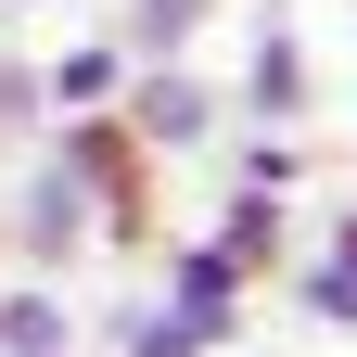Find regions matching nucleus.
Listing matches in <instances>:
<instances>
[{
	"instance_id": "obj_7",
	"label": "nucleus",
	"mask_w": 357,
	"mask_h": 357,
	"mask_svg": "<svg viewBox=\"0 0 357 357\" xmlns=\"http://www.w3.org/2000/svg\"><path fill=\"white\" fill-rule=\"evenodd\" d=\"M141 357H204V319H153V332H141Z\"/></svg>"
},
{
	"instance_id": "obj_1",
	"label": "nucleus",
	"mask_w": 357,
	"mask_h": 357,
	"mask_svg": "<svg viewBox=\"0 0 357 357\" xmlns=\"http://www.w3.org/2000/svg\"><path fill=\"white\" fill-rule=\"evenodd\" d=\"M64 178H102V204H115V217H141V166H128L115 128H77V141H64Z\"/></svg>"
},
{
	"instance_id": "obj_2",
	"label": "nucleus",
	"mask_w": 357,
	"mask_h": 357,
	"mask_svg": "<svg viewBox=\"0 0 357 357\" xmlns=\"http://www.w3.org/2000/svg\"><path fill=\"white\" fill-rule=\"evenodd\" d=\"M192 128H204V89L153 77V89H141V115H128V141H192Z\"/></svg>"
},
{
	"instance_id": "obj_6",
	"label": "nucleus",
	"mask_w": 357,
	"mask_h": 357,
	"mask_svg": "<svg viewBox=\"0 0 357 357\" xmlns=\"http://www.w3.org/2000/svg\"><path fill=\"white\" fill-rule=\"evenodd\" d=\"M192 13H204V0H141V52H166V38H192Z\"/></svg>"
},
{
	"instance_id": "obj_3",
	"label": "nucleus",
	"mask_w": 357,
	"mask_h": 357,
	"mask_svg": "<svg viewBox=\"0 0 357 357\" xmlns=\"http://www.w3.org/2000/svg\"><path fill=\"white\" fill-rule=\"evenodd\" d=\"M77 217H89V204H77V178H38V204H26V243H38V255H64V243H77Z\"/></svg>"
},
{
	"instance_id": "obj_8",
	"label": "nucleus",
	"mask_w": 357,
	"mask_h": 357,
	"mask_svg": "<svg viewBox=\"0 0 357 357\" xmlns=\"http://www.w3.org/2000/svg\"><path fill=\"white\" fill-rule=\"evenodd\" d=\"M344 268H357V217H344Z\"/></svg>"
},
{
	"instance_id": "obj_5",
	"label": "nucleus",
	"mask_w": 357,
	"mask_h": 357,
	"mask_svg": "<svg viewBox=\"0 0 357 357\" xmlns=\"http://www.w3.org/2000/svg\"><path fill=\"white\" fill-rule=\"evenodd\" d=\"M0 344H13V357H52V306H0Z\"/></svg>"
},
{
	"instance_id": "obj_4",
	"label": "nucleus",
	"mask_w": 357,
	"mask_h": 357,
	"mask_svg": "<svg viewBox=\"0 0 357 357\" xmlns=\"http://www.w3.org/2000/svg\"><path fill=\"white\" fill-rule=\"evenodd\" d=\"M294 89H306V64H294V38H268V52H255V102H294Z\"/></svg>"
}]
</instances>
